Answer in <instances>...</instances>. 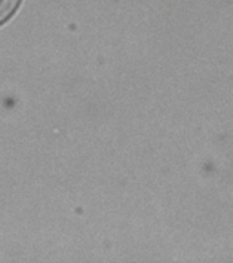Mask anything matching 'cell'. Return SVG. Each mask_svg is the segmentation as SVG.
Wrapping results in <instances>:
<instances>
[{
    "mask_svg": "<svg viewBox=\"0 0 233 263\" xmlns=\"http://www.w3.org/2000/svg\"><path fill=\"white\" fill-rule=\"evenodd\" d=\"M21 0H0V24L14 14Z\"/></svg>",
    "mask_w": 233,
    "mask_h": 263,
    "instance_id": "1",
    "label": "cell"
}]
</instances>
